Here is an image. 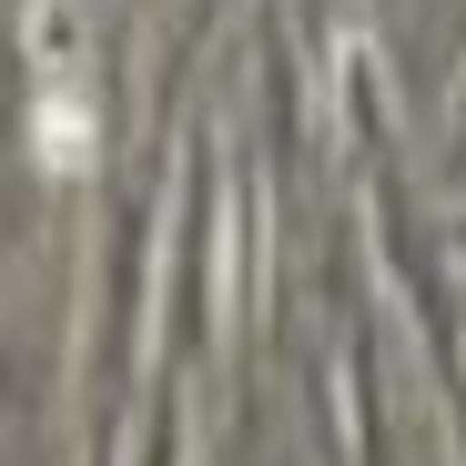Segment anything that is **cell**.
I'll return each instance as SVG.
<instances>
[{
	"label": "cell",
	"instance_id": "obj_1",
	"mask_svg": "<svg viewBox=\"0 0 466 466\" xmlns=\"http://www.w3.org/2000/svg\"><path fill=\"white\" fill-rule=\"evenodd\" d=\"M41 152H51V173H92V102H82V82L41 92Z\"/></svg>",
	"mask_w": 466,
	"mask_h": 466
}]
</instances>
